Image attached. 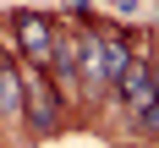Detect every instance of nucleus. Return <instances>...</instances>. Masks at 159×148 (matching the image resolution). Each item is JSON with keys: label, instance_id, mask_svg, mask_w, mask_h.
Listing matches in <instances>:
<instances>
[{"label": "nucleus", "instance_id": "nucleus-2", "mask_svg": "<svg viewBox=\"0 0 159 148\" xmlns=\"http://www.w3.org/2000/svg\"><path fill=\"white\" fill-rule=\"evenodd\" d=\"M11 28H16L22 55H28L39 71H44L49 55H55V38H61V33H55V22H49V16H39V11H16V16H11Z\"/></svg>", "mask_w": 159, "mask_h": 148}, {"label": "nucleus", "instance_id": "nucleus-4", "mask_svg": "<svg viewBox=\"0 0 159 148\" xmlns=\"http://www.w3.org/2000/svg\"><path fill=\"white\" fill-rule=\"evenodd\" d=\"M0 115H22V71L0 49Z\"/></svg>", "mask_w": 159, "mask_h": 148}, {"label": "nucleus", "instance_id": "nucleus-1", "mask_svg": "<svg viewBox=\"0 0 159 148\" xmlns=\"http://www.w3.org/2000/svg\"><path fill=\"white\" fill-rule=\"evenodd\" d=\"M22 115H28L33 137H55V132H61V88H55L49 71H39V66L22 71Z\"/></svg>", "mask_w": 159, "mask_h": 148}, {"label": "nucleus", "instance_id": "nucleus-3", "mask_svg": "<svg viewBox=\"0 0 159 148\" xmlns=\"http://www.w3.org/2000/svg\"><path fill=\"white\" fill-rule=\"evenodd\" d=\"M115 88H121V99H126L132 115L148 110V104H159V82H154V71H148V61H137V55H132V66L115 77Z\"/></svg>", "mask_w": 159, "mask_h": 148}, {"label": "nucleus", "instance_id": "nucleus-5", "mask_svg": "<svg viewBox=\"0 0 159 148\" xmlns=\"http://www.w3.org/2000/svg\"><path fill=\"white\" fill-rule=\"evenodd\" d=\"M137 126H143L148 137H159V104H148V110H137Z\"/></svg>", "mask_w": 159, "mask_h": 148}]
</instances>
